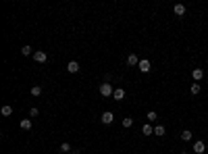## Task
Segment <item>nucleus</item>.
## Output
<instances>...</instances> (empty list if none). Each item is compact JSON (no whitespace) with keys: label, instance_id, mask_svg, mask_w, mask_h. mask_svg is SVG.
<instances>
[{"label":"nucleus","instance_id":"obj_1","mask_svg":"<svg viewBox=\"0 0 208 154\" xmlns=\"http://www.w3.org/2000/svg\"><path fill=\"white\" fill-rule=\"evenodd\" d=\"M100 94H102V96H112L115 90H112L110 83H102V86H100Z\"/></svg>","mask_w":208,"mask_h":154},{"label":"nucleus","instance_id":"obj_2","mask_svg":"<svg viewBox=\"0 0 208 154\" xmlns=\"http://www.w3.org/2000/svg\"><path fill=\"white\" fill-rule=\"evenodd\" d=\"M34 61H35V63H46L48 54H46V52H42V50H38V52H34Z\"/></svg>","mask_w":208,"mask_h":154},{"label":"nucleus","instance_id":"obj_3","mask_svg":"<svg viewBox=\"0 0 208 154\" xmlns=\"http://www.w3.org/2000/svg\"><path fill=\"white\" fill-rule=\"evenodd\" d=\"M100 119H102V123H104V125H110V123L115 121V114L110 113V110H106V113H102V117H100Z\"/></svg>","mask_w":208,"mask_h":154},{"label":"nucleus","instance_id":"obj_4","mask_svg":"<svg viewBox=\"0 0 208 154\" xmlns=\"http://www.w3.org/2000/svg\"><path fill=\"white\" fill-rule=\"evenodd\" d=\"M138 69L139 71H142V73H148V71H150V61H148V58H144V61H139V65H138Z\"/></svg>","mask_w":208,"mask_h":154},{"label":"nucleus","instance_id":"obj_5","mask_svg":"<svg viewBox=\"0 0 208 154\" xmlns=\"http://www.w3.org/2000/svg\"><path fill=\"white\" fill-rule=\"evenodd\" d=\"M191 77H194V81H196V83H198V81H200V79H202V77H204V69L196 67V69H194V71H191Z\"/></svg>","mask_w":208,"mask_h":154},{"label":"nucleus","instance_id":"obj_6","mask_svg":"<svg viewBox=\"0 0 208 154\" xmlns=\"http://www.w3.org/2000/svg\"><path fill=\"white\" fill-rule=\"evenodd\" d=\"M67 71H69V73H79V63H77V61H71V63L67 65Z\"/></svg>","mask_w":208,"mask_h":154},{"label":"nucleus","instance_id":"obj_7","mask_svg":"<svg viewBox=\"0 0 208 154\" xmlns=\"http://www.w3.org/2000/svg\"><path fill=\"white\" fill-rule=\"evenodd\" d=\"M173 11H175V15H177V17H183V15H185V6H183V4H175Z\"/></svg>","mask_w":208,"mask_h":154},{"label":"nucleus","instance_id":"obj_8","mask_svg":"<svg viewBox=\"0 0 208 154\" xmlns=\"http://www.w3.org/2000/svg\"><path fill=\"white\" fill-rule=\"evenodd\" d=\"M112 98H115V100H123V98H125V90H123V88H117Z\"/></svg>","mask_w":208,"mask_h":154},{"label":"nucleus","instance_id":"obj_9","mask_svg":"<svg viewBox=\"0 0 208 154\" xmlns=\"http://www.w3.org/2000/svg\"><path fill=\"white\" fill-rule=\"evenodd\" d=\"M194 150H196V154H202L204 150H206V144H204V142H196V144H194Z\"/></svg>","mask_w":208,"mask_h":154},{"label":"nucleus","instance_id":"obj_10","mask_svg":"<svg viewBox=\"0 0 208 154\" xmlns=\"http://www.w3.org/2000/svg\"><path fill=\"white\" fill-rule=\"evenodd\" d=\"M142 133H144V135H152V133H154V127H152V125H148V123H146V125L142 127Z\"/></svg>","mask_w":208,"mask_h":154},{"label":"nucleus","instance_id":"obj_11","mask_svg":"<svg viewBox=\"0 0 208 154\" xmlns=\"http://www.w3.org/2000/svg\"><path fill=\"white\" fill-rule=\"evenodd\" d=\"M127 65H139L138 54H129V56H127Z\"/></svg>","mask_w":208,"mask_h":154},{"label":"nucleus","instance_id":"obj_12","mask_svg":"<svg viewBox=\"0 0 208 154\" xmlns=\"http://www.w3.org/2000/svg\"><path fill=\"white\" fill-rule=\"evenodd\" d=\"M60 152H73L71 144H69V142H63V144H60Z\"/></svg>","mask_w":208,"mask_h":154},{"label":"nucleus","instance_id":"obj_13","mask_svg":"<svg viewBox=\"0 0 208 154\" xmlns=\"http://www.w3.org/2000/svg\"><path fill=\"white\" fill-rule=\"evenodd\" d=\"M181 140H183V142H190V140H191V131H190V129L181 131Z\"/></svg>","mask_w":208,"mask_h":154},{"label":"nucleus","instance_id":"obj_14","mask_svg":"<svg viewBox=\"0 0 208 154\" xmlns=\"http://www.w3.org/2000/svg\"><path fill=\"white\" fill-rule=\"evenodd\" d=\"M21 129H31V119H23V121H21Z\"/></svg>","mask_w":208,"mask_h":154},{"label":"nucleus","instance_id":"obj_15","mask_svg":"<svg viewBox=\"0 0 208 154\" xmlns=\"http://www.w3.org/2000/svg\"><path fill=\"white\" fill-rule=\"evenodd\" d=\"M190 92L196 96V94H200V83H191V88H190Z\"/></svg>","mask_w":208,"mask_h":154},{"label":"nucleus","instance_id":"obj_16","mask_svg":"<svg viewBox=\"0 0 208 154\" xmlns=\"http://www.w3.org/2000/svg\"><path fill=\"white\" fill-rule=\"evenodd\" d=\"M154 133L162 137V135H164V127H162V125H156V127H154Z\"/></svg>","mask_w":208,"mask_h":154},{"label":"nucleus","instance_id":"obj_17","mask_svg":"<svg viewBox=\"0 0 208 154\" xmlns=\"http://www.w3.org/2000/svg\"><path fill=\"white\" fill-rule=\"evenodd\" d=\"M21 54H23V56H29V54H31V46H23V48H21Z\"/></svg>","mask_w":208,"mask_h":154},{"label":"nucleus","instance_id":"obj_18","mask_svg":"<svg viewBox=\"0 0 208 154\" xmlns=\"http://www.w3.org/2000/svg\"><path fill=\"white\" fill-rule=\"evenodd\" d=\"M40 94H42V88H40V86H34V88H31V96H40Z\"/></svg>","mask_w":208,"mask_h":154},{"label":"nucleus","instance_id":"obj_19","mask_svg":"<svg viewBox=\"0 0 208 154\" xmlns=\"http://www.w3.org/2000/svg\"><path fill=\"white\" fill-rule=\"evenodd\" d=\"M146 119H148V121H156V119H158V114H156L154 110H150V113L146 114Z\"/></svg>","mask_w":208,"mask_h":154},{"label":"nucleus","instance_id":"obj_20","mask_svg":"<svg viewBox=\"0 0 208 154\" xmlns=\"http://www.w3.org/2000/svg\"><path fill=\"white\" fill-rule=\"evenodd\" d=\"M133 125V119L131 117H125V119H123V127H131Z\"/></svg>","mask_w":208,"mask_h":154},{"label":"nucleus","instance_id":"obj_21","mask_svg":"<svg viewBox=\"0 0 208 154\" xmlns=\"http://www.w3.org/2000/svg\"><path fill=\"white\" fill-rule=\"evenodd\" d=\"M2 114H4V117L13 114V106H2Z\"/></svg>","mask_w":208,"mask_h":154},{"label":"nucleus","instance_id":"obj_22","mask_svg":"<svg viewBox=\"0 0 208 154\" xmlns=\"http://www.w3.org/2000/svg\"><path fill=\"white\" fill-rule=\"evenodd\" d=\"M38 113H40L38 109H31V110H29V114H31V117H38Z\"/></svg>","mask_w":208,"mask_h":154},{"label":"nucleus","instance_id":"obj_23","mask_svg":"<svg viewBox=\"0 0 208 154\" xmlns=\"http://www.w3.org/2000/svg\"><path fill=\"white\" fill-rule=\"evenodd\" d=\"M181 154H190V152H181Z\"/></svg>","mask_w":208,"mask_h":154}]
</instances>
